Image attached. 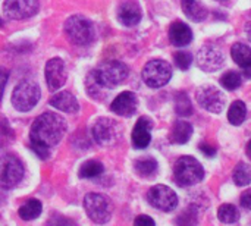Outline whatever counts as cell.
Masks as SVG:
<instances>
[{
  "label": "cell",
  "mask_w": 251,
  "mask_h": 226,
  "mask_svg": "<svg viewBox=\"0 0 251 226\" xmlns=\"http://www.w3.org/2000/svg\"><path fill=\"white\" fill-rule=\"evenodd\" d=\"M134 169H135V172L140 176L151 178V176H154L157 174L159 165H157V162L153 157H143V159H138L134 163Z\"/></svg>",
  "instance_id": "23"
},
{
  "label": "cell",
  "mask_w": 251,
  "mask_h": 226,
  "mask_svg": "<svg viewBox=\"0 0 251 226\" xmlns=\"http://www.w3.org/2000/svg\"><path fill=\"white\" fill-rule=\"evenodd\" d=\"M174 178L179 187H193L201 182L204 178V169L197 159L191 156H182L174 166Z\"/></svg>",
  "instance_id": "3"
},
{
  "label": "cell",
  "mask_w": 251,
  "mask_h": 226,
  "mask_svg": "<svg viewBox=\"0 0 251 226\" xmlns=\"http://www.w3.org/2000/svg\"><path fill=\"white\" fill-rule=\"evenodd\" d=\"M149 203L160 212H172L178 206L176 193L166 185H154L147 193Z\"/></svg>",
  "instance_id": "10"
},
{
  "label": "cell",
  "mask_w": 251,
  "mask_h": 226,
  "mask_svg": "<svg viewBox=\"0 0 251 226\" xmlns=\"http://www.w3.org/2000/svg\"><path fill=\"white\" fill-rule=\"evenodd\" d=\"M246 116H247V106L244 101L241 100H237L234 101L231 106H229V110H228V121L231 125H241L244 121H246Z\"/></svg>",
  "instance_id": "25"
},
{
  "label": "cell",
  "mask_w": 251,
  "mask_h": 226,
  "mask_svg": "<svg viewBox=\"0 0 251 226\" xmlns=\"http://www.w3.org/2000/svg\"><path fill=\"white\" fill-rule=\"evenodd\" d=\"M197 103L207 112L221 113L225 107V96L224 93L213 85H203L197 90L196 94Z\"/></svg>",
  "instance_id": "12"
},
{
  "label": "cell",
  "mask_w": 251,
  "mask_h": 226,
  "mask_svg": "<svg viewBox=\"0 0 251 226\" xmlns=\"http://www.w3.org/2000/svg\"><path fill=\"white\" fill-rule=\"evenodd\" d=\"M84 209L88 218L96 224H106L112 218L113 204L109 197L97 193L87 194L84 199Z\"/></svg>",
  "instance_id": "6"
},
{
  "label": "cell",
  "mask_w": 251,
  "mask_h": 226,
  "mask_svg": "<svg viewBox=\"0 0 251 226\" xmlns=\"http://www.w3.org/2000/svg\"><path fill=\"white\" fill-rule=\"evenodd\" d=\"M181 7L187 18L194 22H201L207 18V9L201 4L200 0H181Z\"/></svg>",
  "instance_id": "20"
},
{
  "label": "cell",
  "mask_w": 251,
  "mask_h": 226,
  "mask_svg": "<svg viewBox=\"0 0 251 226\" xmlns=\"http://www.w3.org/2000/svg\"><path fill=\"white\" fill-rule=\"evenodd\" d=\"M38 10V0H6L3 12L7 18L24 21L34 16Z\"/></svg>",
  "instance_id": "13"
},
{
  "label": "cell",
  "mask_w": 251,
  "mask_h": 226,
  "mask_svg": "<svg viewBox=\"0 0 251 226\" xmlns=\"http://www.w3.org/2000/svg\"><path fill=\"white\" fill-rule=\"evenodd\" d=\"M232 179L235 182V185L238 187H246L251 182V166L244 163V162H240L235 169H234V175H232Z\"/></svg>",
  "instance_id": "26"
},
{
  "label": "cell",
  "mask_w": 251,
  "mask_h": 226,
  "mask_svg": "<svg viewBox=\"0 0 251 226\" xmlns=\"http://www.w3.org/2000/svg\"><path fill=\"white\" fill-rule=\"evenodd\" d=\"M169 40L176 47H185L193 40V31L184 22H174L169 28Z\"/></svg>",
  "instance_id": "18"
},
{
  "label": "cell",
  "mask_w": 251,
  "mask_h": 226,
  "mask_svg": "<svg viewBox=\"0 0 251 226\" xmlns=\"http://www.w3.org/2000/svg\"><path fill=\"white\" fill-rule=\"evenodd\" d=\"M175 112L182 118L193 115V104H191V100H190L187 93H178L176 94V97H175Z\"/></svg>",
  "instance_id": "28"
},
{
  "label": "cell",
  "mask_w": 251,
  "mask_h": 226,
  "mask_svg": "<svg viewBox=\"0 0 251 226\" xmlns=\"http://www.w3.org/2000/svg\"><path fill=\"white\" fill-rule=\"evenodd\" d=\"M196 60L200 69L206 72H215L224 66L225 56H224V51L216 44L207 43L199 50Z\"/></svg>",
  "instance_id": "11"
},
{
  "label": "cell",
  "mask_w": 251,
  "mask_h": 226,
  "mask_svg": "<svg viewBox=\"0 0 251 226\" xmlns=\"http://www.w3.org/2000/svg\"><path fill=\"white\" fill-rule=\"evenodd\" d=\"M218 218L224 224H234L240 219V212L234 204H222L218 210Z\"/></svg>",
  "instance_id": "30"
},
{
  "label": "cell",
  "mask_w": 251,
  "mask_h": 226,
  "mask_svg": "<svg viewBox=\"0 0 251 226\" xmlns=\"http://www.w3.org/2000/svg\"><path fill=\"white\" fill-rule=\"evenodd\" d=\"M151 128L153 124L149 118L143 116L137 121L134 129H132V146L138 150H143L146 147H149L150 141H151Z\"/></svg>",
  "instance_id": "17"
},
{
  "label": "cell",
  "mask_w": 251,
  "mask_h": 226,
  "mask_svg": "<svg viewBox=\"0 0 251 226\" xmlns=\"http://www.w3.org/2000/svg\"><path fill=\"white\" fill-rule=\"evenodd\" d=\"M24 178V165L13 154L0 157V187L10 190L15 188Z\"/></svg>",
  "instance_id": "7"
},
{
  "label": "cell",
  "mask_w": 251,
  "mask_h": 226,
  "mask_svg": "<svg viewBox=\"0 0 251 226\" xmlns=\"http://www.w3.org/2000/svg\"><path fill=\"white\" fill-rule=\"evenodd\" d=\"M193 135V126L187 121H176L169 134V140L174 144H185Z\"/></svg>",
  "instance_id": "21"
},
{
  "label": "cell",
  "mask_w": 251,
  "mask_h": 226,
  "mask_svg": "<svg viewBox=\"0 0 251 226\" xmlns=\"http://www.w3.org/2000/svg\"><path fill=\"white\" fill-rule=\"evenodd\" d=\"M246 153H247V156L251 159V140L249 141V144H247V147H246Z\"/></svg>",
  "instance_id": "38"
},
{
  "label": "cell",
  "mask_w": 251,
  "mask_h": 226,
  "mask_svg": "<svg viewBox=\"0 0 251 226\" xmlns=\"http://www.w3.org/2000/svg\"><path fill=\"white\" fill-rule=\"evenodd\" d=\"M41 91L37 82L31 79L21 81L12 93V104L19 112H28L38 103Z\"/></svg>",
  "instance_id": "5"
},
{
  "label": "cell",
  "mask_w": 251,
  "mask_h": 226,
  "mask_svg": "<svg viewBox=\"0 0 251 226\" xmlns=\"http://www.w3.org/2000/svg\"><path fill=\"white\" fill-rule=\"evenodd\" d=\"M90 75L100 88H115L128 78L129 69L124 62L107 60L100 63Z\"/></svg>",
  "instance_id": "2"
},
{
  "label": "cell",
  "mask_w": 251,
  "mask_h": 226,
  "mask_svg": "<svg viewBox=\"0 0 251 226\" xmlns=\"http://www.w3.org/2000/svg\"><path fill=\"white\" fill-rule=\"evenodd\" d=\"M93 138L100 146H113L122 135L121 125L110 118H100L91 126Z\"/></svg>",
  "instance_id": "9"
},
{
  "label": "cell",
  "mask_w": 251,
  "mask_h": 226,
  "mask_svg": "<svg viewBox=\"0 0 251 226\" xmlns=\"http://www.w3.org/2000/svg\"><path fill=\"white\" fill-rule=\"evenodd\" d=\"M135 225H150V226H154V221L151 219V218H149V216H138L137 219H135V222H134Z\"/></svg>",
  "instance_id": "35"
},
{
  "label": "cell",
  "mask_w": 251,
  "mask_h": 226,
  "mask_svg": "<svg viewBox=\"0 0 251 226\" xmlns=\"http://www.w3.org/2000/svg\"><path fill=\"white\" fill-rule=\"evenodd\" d=\"M41 210H43V206L38 200L35 199H31L28 201H25L19 210H18V215L21 219L24 221H32V219H37L40 215H41Z\"/></svg>",
  "instance_id": "24"
},
{
  "label": "cell",
  "mask_w": 251,
  "mask_h": 226,
  "mask_svg": "<svg viewBox=\"0 0 251 226\" xmlns=\"http://www.w3.org/2000/svg\"><path fill=\"white\" fill-rule=\"evenodd\" d=\"M9 79V71L3 66H0V100L3 97V93H4V87H6V82Z\"/></svg>",
  "instance_id": "32"
},
{
  "label": "cell",
  "mask_w": 251,
  "mask_h": 226,
  "mask_svg": "<svg viewBox=\"0 0 251 226\" xmlns=\"http://www.w3.org/2000/svg\"><path fill=\"white\" fill-rule=\"evenodd\" d=\"M243 74H244V76H247V78H251V65L246 66V68H243Z\"/></svg>",
  "instance_id": "36"
},
{
  "label": "cell",
  "mask_w": 251,
  "mask_h": 226,
  "mask_svg": "<svg viewBox=\"0 0 251 226\" xmlns=\"http://www.w3.org/2000/svg\"><path fill=\"white\" fill-rule=\"evenodd\" d=\"M137 107H138V99L131 91L121 93L110 104V109L113 113L119 116H125V118L132 116L137 112Z\"/></svg>",
  "instance_id": "15"
},
{
  "label": "cell",
  "mask_w": 251,
  "mask_h": 226,
  "mask_svg": "<svg viewBox=\"0 0 251 226\" xmlns=\"http://www.w3.org/2000/svg\"><path fill=\"white\" fill-rule=\"evenodd\" d=\"M44 74H46V82L50 91H57L66 82V68H65L63 60L59 57L50 59L47 62Z\"/></svg>",
  "instance_id": "14"
},
{
  "label": "cell",
  "mask_w": 251,
  "mask_h": 226,
  "mask_svg": "<svg viewBox=\"0 0 251 226\" xmlns=\"http://www.w3.org/2000/svg\"><path fill=\"white\" fill-rule=\"evenodd\" d=\"M143 12L135 0H125L118 7V19L125 26H134L141 21Z\"/></svg>",
  "instance_id": "16"
},
{
  "label": "cell",
  "mask_w": 251,
  "mask_h": 226,
  "mask_svg": "<svg viewBox=\"0 0 251 226\" xmlns=\"http://www.w3.org/2000/svg\"><path fill=\"white\" fill-rule=\"evenodd\" d=\"M240 203L246 210H251V190H247V191L243 193V196L240 199Z\"/></svg>",
  "instance_id": "33"
},
{
  "label": "cell",
  "mask_w": 251,
  "mask_h": 226,
  "mask_svg": "<svg viewBox=\"0 0 251 226\" xmlns=\"http://www.w3.org/2000/svg\"><path fill=\"white\" fill-rule=\"evenodd\" d=\"M199 149H200V151H201V153H204V154H206V156H209V157H213V156L216 154V147H212L210 144L201 143Z\"/></svg>",
  "instance_id": "34"
},
{
  "label": "cell",
  "mask_w": 251,
  "mask_h": 226,
  "mask_svg": "<svg viewBox=\"0 0 251 226\" xmlns=\"http://www.w3.org/2000/svg\"><path fill=\"white\" fill-rule=\"evenodd\" d=\"M66 132L65 119L53 112H44L35 118L31 125L29 140L31 149L40 159H47L50 156V149L59 144Z\"/></svg>",
  "instance_id": "1"
},
{
  "label": "cell",
  "mask_w": 251,
  "mask_h": 226,
  "mask_svg": "<svg viewBox=\"0 0 251 226\" xmlns=\"http://www.w3.org/2000/svg\"><path fill=\"white\" fill-rule=\"evenodd\" d=\"M241 84H243V76L237 71H228L221 78V85L229 91H235L237 88L241 87Z\"/></svg>",
  "instance_id": "29"
},
{
  "label": "cell",
  "mask_w": 251,
  "mask_h": 226,
  "mask_svg": "<svg viewBox=\"0 0 251 226\" xmlns=\"http://www.w3.org/2000/svg\"><path fill=\"white\" fill-rule=\"evenodd\" d=\"M50 104L54 109H59V110L66 112V113H76L78 109H79V104H78L76 99L69 91H60V93L54 94L50 99Z\"/></svg>",
  "instance_id": "19"
},
{
  "label": "cell",
  "mask_w": 251,
  "mask_h": 226,
  "mask_svg": "<svg viewBox=\"0 0 251 226\" xmlns=\"http://www.w3.org/2000/svg\"><path fill=\"white\" fill-rule=\"evenodd\" d=\"M101 174H103V165L97 160H88V162L82 163V166L79 168V172H78V175L84 179L97 178Z\"/></svg>",
  "instance_id": "27"
},
{
  "label": "cell",
  "mask_w": 251,
  "mask_h": 226,
  "mask_svg": "<svg viewBox=\"0 0 251 226\" xmlns=\"http://www.w3.org/2000/svg\"><path fill=\"white\" fill-rule=\"evenodd\" d=\"M175 63L181 71H187L193 63V56L188 51H178L175 54Z\"/></svg>",
  "instance_id": "31"
},
{
  "label": "cell",
  "mask_w": 251,
  "mask_h": 226,
  "mask_svg": "<svg viewBox=\"0 0 251 226\" xmlns=\"http://www.w3.org/2000/svg\"><path fill=\"white\" fill-rule=\"evenodd\" d=\"M231 56L241 69L251 65V49L244 43H235L231 47Z\"/></svg>",
  "instance_id": "22"
},
{
  "label": "cell",
  "mask_w": 251,
  "mask_h": 226,
  "mask_svg": "<svg viewBox=\"0 0 251 226\" xmlns=\"http://www.w3.org/2000/svg\"><path fill=\"white\" fill-rule=\"evenodd\" d=\"M246 34H247L249 40L251 41V22L250 24H247V26H246Z\"/></svg>",
  "instance_id": "37"
},
{
  "label": "cell",
  "mask_w": 251,
  "mask_h": 226,
  "mask_svg": "<svg viewBox=\"0 0 251 226\" xmlns=\"http://www.w3.org/2000/svg\"><path fill=\"white\" fill-rule=\"evenodd\" d=\"M65 34L76 46H88L96 38V29L90 19L82 15H74L65 22Z\"/></svg>",
  "instance_id": "4"
},
{
  "label": "cell",
  "mask_w": 251,
  "mask_h": 226,
  "mask_svg": "<svg viewBox=\"0 0 251 226\" xmlns=\"http://www.w3.org/2000/svg\"><path fill=\"white\" fill-rule=\"evenodd\" d=\"M141 75H143V81L150 88H160L169 82L172 76V68L166 60L153 59L146 63Z\"/></svg>",
  "instance_id": "8"
}]
</instances>
